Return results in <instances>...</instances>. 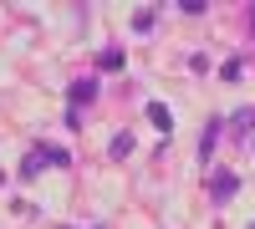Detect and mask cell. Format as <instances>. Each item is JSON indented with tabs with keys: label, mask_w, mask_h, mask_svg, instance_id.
Masks as SVG:
<instances>
[{
	"label": "cell",
	"mask_w": 255,
	"mask_h": 229,
	"mask_svg": "<svg viewBox=\"0 0 255 229\" xmlns=\"http://www.w3.org/2000/svg\"><path fill=\"white\" fill-rule=\"evenodd\" d=\"M0 183H5V173H0Z\"/></svg>",
	"instance_id": "cell-11"
},
{
	"label": "cell",
	"mask_w": 255,
	"mask_h": 229,
	"mask_svg": "<svg viewBox=\"0 0 255 229\" xmlns=\"http://www.w3.org/2000/svg\"><path fill=\"white\" fill-rule=\"evenodd\" d=\"M148 122H153L158 133H174V112H168L163 102H148Z\"/></svg>",
	"instance_id": "cell-3"
},
{
	"label": "cell",
	"mask_w": 255,
	"mask_h": 229,
	"mask_svg": "<svg viewBox=\"0 0 255 229\" xmlns=\"http://www.w3.org/2000/svg\"><path fill=\"white\" fill-rule=\"evenodd\" d=\"M220 133H225V122L215 117V122H209V128H204V138H199V158H209V153H215V143H220Z\"/></svg>",
	"instance_id": "cell-4"
},
{
	"label": "cell",
	"mask_w": 255,
	"mask_h": 229,
	"mask_svg": "<svg viewBox=\"0 0 255 229\" xmlns=\"http://www.w3.org/2000/svg\"><path fill=\"white\" fill-rule=\"evenodd\" d=\"M108 153H113V158H128V153H133V133H118V138L108 143Z\"/></svg>",
	"instance_id": "cell-6"
},
{
	"label": "cell",
	"mask_w": 255,
	"mask_h": 229,
	"mask_svg": "<svg viewBox=\"0 0 255 229\" xmlns=\"http://www.w3.org/2000/svg\"><path fill=\"white\" fill-rule=\"evenodd\" d=\"M97 61H102V72H118V67H123V51H118V46H108Z\"/></svg>",
	"instance_id": "cell-7"
},
{
	"label": "cell",
	"mask_w": 255,
	"mask_h": 229,
	"mask_svg": "<svg viewBox=\"0 0 255 229\" xmlns=\"http://www.w3.org/2000/svg\"><path fill=\"white\" fill-rule=\"evenodd\" d=\"M56 229H61V224H56Z\"/></svg>",
	"instance_id": "cell-12"
},
{
	"label": "cell",
	"mask_w": 255,
	"mask_h": 229,
	"mask_svg": "<svg viewBox=\"0 0 255 229\" xmlns=\"http://www.w3.org/2000/svg\"><path fill=\"white\" fill-rule=\"evenodd\" d=\"M250 122H255V107H240L235 112V128H250Z\"/></svg>",
	"instance_id": "cell-10"
},
{
	"label": "cell",
	"mask_w": 255,
	"mask_h": 229,
	"mask_svg": "<svg viewBox=\"0 0 255 229\" xmlns=\"http://www.w3.org/2000/svg\"><path fill=\"white\" fill-rule=\"evenodd\" d=\"M67 102H72V112H82V107H87V102H97V81H92V76L72 81V87H67Z\"/></svg>",
	"instance_id": "cell-2"
},
{
	"label": "cell",
	"mask_w": 255,
	"mask_h": 229,
	"mask_svg": "<svg viewBox=\"0 0 255 229\" xmlns=\"http://www.w3.org/2000/svg\"><path fill=\"white\" fill-rule=\"evenodd\" d=\"M235 189H240V178L230 173V168H220L215 178H209V199H215V204H225V199H235Z\"/></svg>",
	"instance_id": "cell-1"
},
{
	"label": "cell",
	"mask_w": 255,
	"mask_h": 229,
	"mask_svg": "<svg viewBox=\"0 0 255 229\" xmlns=\"http://www.w3.org/2000/svg\"><path fill=\"white\" fill-rule=\"evenodd\" d=\"M41 153H46V163H56V168H67V163H72V153H67V148H51V143H46Z\"/></svg>",
	"instance_id": "cell-8"
},
{
	"label": "cell",
	"mask_w": 255,
	"mask_h": 229,
	"mask_svg": "<svg viewBox=\"0 0 255 229\" xmlns=\"http://www.w3.org/2000/svg\"><path fill=\"white\" fill-rule=\"evenodd\" d=\"M41 168H46V153H41V148H31V153H26V163H20V178H36Z\"/></svg>",
	"instance_id": "cell-5"
},
{
	"label": "cell",
	"mask_w": 255,
	"mask_h": 229,
	"mask_svg": "<svg viewBox=\"0 0 255 229\" xmlns=\"http://www.w3.org/2000/svg\"><path fill=\"white\" fill-rule=\"evenodd\" d=\"M204 5H209V0H179V10H184V15H204Z\"/></svg>",
	"instance_id": "cell-9"
}]
</instances>
